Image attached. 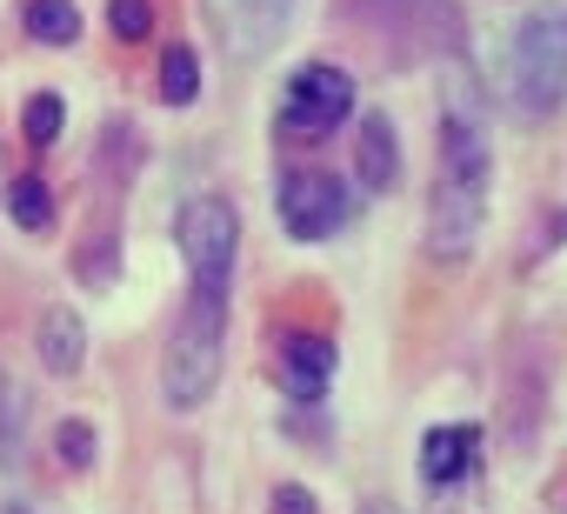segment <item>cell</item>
Instances as JSON below:
<instances>
[{"instance_id":"6da1fadb","label":"cell","mask_w":567,"mask_h":514,"mask_svg":"<svg viewBox=\"0 0 567 514\" xmlns=\"http://www.w3.org/2000/svg\"><path fill=\"white\" fill-rule=\"evenodd\" d=\"M487 181H494V154H487V127L461 107H447L441 121V161H434V194H427V254L441 268L467 261L481 227H487Z\"/></svg>"},{"instance_id":"7a4b0ae2","label":"cell","mask_w":567,"mask_h":514,"mask_svg":"<svg viewBox=\"0 0 567 514\" xmlns=\"http://www.w3.org/2000/svg\"><path fill=\"white\" fill-rule=\"evenodd\" d=\"M220 361H227V295H194L187 288V308L167 335V354H161V401L174 414H194L214 381H220Z\"/></svg>"},{"instance_id":"3957f363","label":"cell","mask_w":567,"mask_h":514,"mask_svg":"<svg viewBox=\"0 0 567 514\" xmlns=\"http://www.w3.org/2000/svg\"><path fill=\"white\" fill-rule=\"evenodd\" d=\"M507 101L520 114H554L567 101V0H534L507 34Z\"/></svg>"},{"instance_id":"277c9868","label":"cell","mask_w":567,"mask_h":514,"mask_svg":"<svg viewBox=\"0 0 567 514\" xmlns=\"http://www.w3.org/2000/svg\"><path fill=\"white\" fill-rule=\"evenodd\" d=\"M181 261H187V288L194 295H234V268H240V214L227 194H194L174 220Z\"/></svg>"},{"instance_id":"5b68a950","label":"cell","mask_w":567,"mask_h":514,"mask_svg":"<svg viewBox=\"0 0 567 514\" xmlns=\"http://www.w3.org/2000/svg\"><path fill=\"white\" fill-rule=\"evenodd\" d=\"M348 114H354V74L334 61H301L280 88V127L301 141H328Z\"/></svg>"},{"instance_id":"8992f818","label":"cell","mask_w":567,"mask_h":514,"mask_svg":"<svg viewBox=\"0 0 567 514\" xmlns=\"http://www.w3.org/2000/svg\"><path fill=\"white\" fill-rule=\"evenodd\" d=\"M274 214L288 227V240H334L348 227V214H354V194L328 167H295L274 194Z\"/></svg>"},{"instance_id":"52a82bcc","label":"cell","mask_w":567,"mask_h":514,"mask_svg":"<svg viewBox=\"0 0 567 514\" xmlns=\"http://www.w3.org/2000/svg\"><path fill=\"white\" fill-rule=\"evenodd\" d=\"M274 374H280V394L288 401L315 408L328 394V381H334V341L328 335H288L280 354H274Z\"/></svg>"},{"instance_id":"ba28073f","label":"cell","mask_w":567,"mask_h":514,"mask_svg":"<svg viewBox=\"0 0 567 514\" xmlns=\"http://www.w3.org/2000/svg\"><path fill=\"white\" fill-rule=\"evenodd\" d=\"M481 467V421H441L421 434V481L427 487H454Z\"/></svg>"},{"instance_id":"9c48e42d","label":"cell","mask_w":567,"mask_h":514,"mask_svg":"<svg viewBox=\"0 0 567 514\" xmlns=\"http://www.w3.org/2000/svg\"><path fill=\"white\" fill-rule=\"evenodd\" d=\"M354 181L368 194H388L401 181V141H394V121L388 114H368L354 127Z\"/></svg>"},{"instance_id":"30bf717a","label":"cell","mask_w":567,"mask_h":514,"mask_svg":"<svg viewBox=\"0 0 567 514\" xmlns=\"http://www.w3.org/2000/svg\"><path fill=\"white\" fill-rule=\"evenodd\" d=\"M34 341H41V368H48V374H61V381L81 374V361H87V321H81L74 308H48Z\"/></svg>"},{"instance_id":"8fae6325","label":"cell","mask_w":567,"mask_h":514,"mask_svg":"<svg viewBox=\"0 0 567 514\" xmlns=\"http://www.w3.org/2000/svg\"><path fill=\"white\" fill-rule=\"evenodd\" d=\"M154 94H161L167 107H194V101H200V54H194V41H174V48L161 54Z\"/></svg>"},{"instance_id":"7c38bea8","label":"cell","mask_w":567,"mask_h":514,"mask_svg":"<svg viewBox=\"0 0 567 514\" xmlns=\"http://www.w3.org/2000/svg\"><path fill=\"white\" fill-rule=\"evenodd\" d=\"M8 220H14L21 234H48V227H54V187H48L41 174H14V181H8Z\"/></svg>"},{"instance_id":"4fadbf2b","label":"cell","mask_w":567,"mask_h":514,"mask_svg":"<svg viewBox=\"0 0 567 514\" xmlns=\"http://www.w3.org/2000/svg\"><path fill=\"white\" fill-rule=\"evenodd\" d=\"M21 21H28V34H34L41 48H68V41H81V8H74V0H28Z\"/></svg>"},{"instance_id":"5bb4252c","label":"cell","mask_w":567,"mask_h":514,"mask_svg":"<svg viewBox=\"0 0 567 514\" xmlns=\"http://www.w3.org/2000/svg\"><path fill=\"white\" fill-rule=\"evenodd\" d=\"M61 127H68V101H61V94H28V107H21V134H28V147H54Z\"/></svg>"},{"instance_id":"9a60e30c","label":"cell","mask_w":567,"mask_h":514,"mask_svg":"<svg viewBox=\"0 0 567 514\" xmlns=\"http://www.w3.org/2000/svg\"><path fill=\"white\" fill-rule=\"evenodd\" d=\"M107 34L114 41H147L154 34V0H107Z\"/></svg>"},{"instance_id":"2e32d148","label":"cell","mask_w":567,"mask_h":514,"mask_svg":"<svg viewBox=\"0 0 567 514\" xmlns=\"http://www.w3.org/2000/svg\"><path fill=\"white\" fill-rule=\"evenodd\" d=\"M54 454H61V467H87L94 461V428L87 421H61L54 428Z\"/></svg>"},{"instance_id":"e0dca14e","label":"cell","mask_w":567,"mask_h":514,"mask_svg":"<svg viewBox=\"0 0 567 514\" xmlns=\"http://www.w3.org/2000/svg\"><path fill=\"white\" fill-rule=\"evenodd\" d=\"M14 448H21V394L0 368V461H14Z\"/></svg>"},{"instance_id":"ac0fdd59","label":"cell","mask_w":567,"mask_h":514,"mask_svg":"<svg viewBox=\"0 0 567 514\" xmlns=\"http://www.w3.org/2000/svg\"><path fill=\"white\" fill-rule=\"evenodd\" d=\"M274 514H321L308 487H274Z\"/></svg>"},{"instance_id":"d6986e66","label":"cell","mask_w":567,"mask_h":514,"mask_svg":"<svg viewBox=\"0 0 567 514\" xmlns=\"http://www.w3.org/2000/svg\"><path fill=\"white\" fill-rule=\"evenodd\" d=\"M8 181H14V174H8V147H0V207H8Z\"/></svg>"},{"instance_id":"ffe728a7","label":"cell","mask_w":567,"mask_h":514,"mask_svg":"<svg viewBox=\"0 0 567 514\" xmlns=\"http://www.w3.org/2000/svg\"><path fill=\"white\" fill-rule=\"evenodd\" d=\"M361 514H401V507H394V501H368Z\"/></svg>"}]
</instances>
